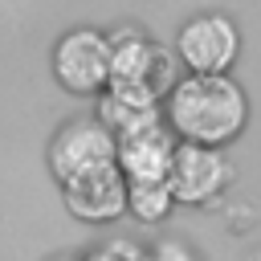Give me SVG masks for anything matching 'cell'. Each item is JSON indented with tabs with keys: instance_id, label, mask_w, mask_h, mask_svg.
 I'll return each instance as SVG.
<instances>
[{
	"instance_id": "obj_12",
	"label": "cell",
	"mask_w": 261,
	"mask_h": 261,
	"mask_svg": "<svg viewBox=\"0 0 261 261\" xmlns=\"http://www.w3.org/2000/svg\"><path fill=\"white\" fill-rule=\"evenodd\" d=\"M143 261H200L196 249H188L184 241H159L151 253H143Z\"/></svg>"
},
{
	"instance_id": "obj_6",
	"label": "cell",
	"mask_w": 261,
	"mask_h": 261,
	"mask_svg": "<svg viewBox=\"0 0 261 261\" xmlns=\"http://www.w3.org/2000/svg\"><path fill=\"white\" fill-rule=\"evenodd\" d=\"M175 49L192 73H228V65L241 53V33L228 16L208 12V16H196L179 29Z\"/></svg>"
},
{
	"instance_id": "obj_10",
	"label": "cell",
	"mask_w": 261,
	"mask_h": 261,
	"mask_svg": "<svg viewBox=\"0 0 261 261\" xmlns=\"http://www.w3.org/2000/svg\"><path fill=\"white\" fill-rule=\"evenodd\" d=\"M98 122L110 135H126V130H139V126H151V122H163V118H159V106H135V102L106 94L102 106H98Z\"/></svg>"
},
{
	"instance_id": "obj_8",
	"label": "cell",
	"mask_w": 261,
	"mask_h": 261,
	"mask_svg": "<svg viewBox=\"0 0 261 261\" xmlns=\"http://www.w3.org/2000/svg\"><path fill=\"white\" fill-rule=\"evenodd\" d=\"M171 151H175V135L163 130V122L114 135V163L126 179H167Z\"/></svg>"
},
{
	"instance_id": "obj_3",
	"label": "cell",
	"mask_w": 261,
	"mask_h": 261,
	"mask_svg": "<svg viewBox=\"0 0 261 261\" xmlns=\"http://www.w3.org/2000/svg\"><path fill=\"white\" fill-rule=\"evenodd\" d=\"M61 192H65V208L90 224H106L126 212V175L118 171L114 159H102V163H90L65 175Z\"/></svg>"
},
{
	"instance_id": "obj_2",
	"label": "cell",
	"mask_w": 261,
	"mask_h": 261,
	"mask_svg": "<svg viewBox=\"0 0 261 261\" xmlns=\"http://www.w3.org/2000/svg\"><path fill=\"white\" fill-rule=\"evenodd\" d=\"M175 82V57L159 41H147L139 33L110 37V69H106V94L135 102V106H159V98Z\"/></svg>"
},
{
	"instance_id": "obj_11",
	"label": "cell",
	"mask_w": 261,
	"mask_h": 261,
	"mask_svg": "<svg viewBox=\"0 0 261 261\" xmlns=\"http://www.w3.org/2000/svg\"><path fill=\"white\" fill-rule=\"evenodd\" d=\"M86 261H143V249L130 241H110V245H98Z\"/></svg>"
},
{
	"instance_id": "obj_1",
	"label": "cell",
	"mask_w": 261,
	"mask_h": 261,
	"mask_svg": "<svg viewBox=\"0 0 261 261\" xmlns=\"http://www.w3.org/2000/svg\"><path fill=\"white\" fill-rule=\"evenodd\" d=\"M163 98H167L171 135H179L188 143L220 147V143L237 139L249 118L245 94L228 73H188V77L171 82V90Z\"/></svg>"
},
{
	"instance_id": "obj_5",
	"label": "cell",
	"mask_w": 261,
	"mask_h": 261,
	"mask_svg": "<svg viewBox=\"0 0 261 261\" xmlns=\"http://www.w3.org/2000/svg\"><path fill=\"white\" fill-rule=\"evenodd\" d=\"M110 69V37L98 29H73L53 49V73L69 94H98Z\"/></svg>"
},
{
	"instance_id": "obj_7",
	"label": "cell",
	"mask_w": 261,
	"mask_h": 261,
	"mask_svg": "<svg viewBox=\"0 0 261 261\" xmlns=\"http://www.w3.org/2000/svg\"><path fill=\"white\" fill-rule=\"evenodd\" d=\"M102 159H114V135L98 118H73L49 143V167L57 179H65L90 163H102Z\"/></svg>"
},
{
	"instance_id": "obj_4",
	"label": "cell",
	"mask_w": 261,
	"mask_h": 261,
	"mask_svg": "<svg viewBox=\"0 0 261 261\" xmlns=\"http://www.w3.org/2000/svg\"><path fill=\"white\" fill-rule=\"evenodd\" d=\"M232 179V167L228 159L208 147V143H175L171 151V167H167V192L171 200H184V204H204L212 200L216 192H224Z\"/></svg>"
},
{
	"instance_id": "obj_9",
	"label": "cell",
	"mask_w": 261,
	"mask_h": 261,
	"mask_svg": "<svg viewBox=\"0 0 261 261\" xmlns=\"http://www.w3.org/2000/svg\"><path fill=\"white\" fill-rule=\"evenodd\" d=\"M171 192H167V179H126V208L143 220V224H155L171 212Z\"/></svg>"
}]
</instances>
